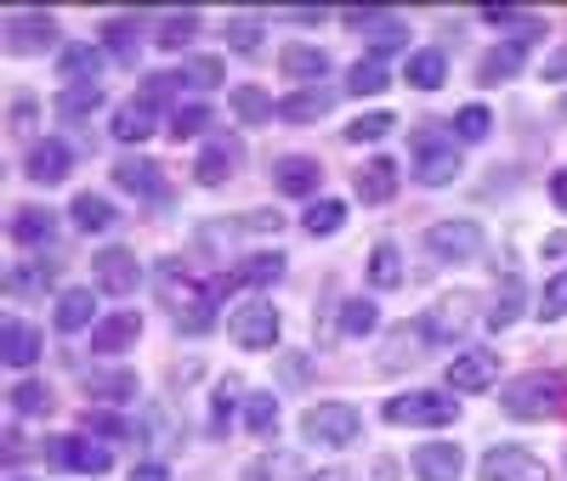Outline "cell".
I'll return each instance as SVG.
<instances>
[{
    "label": "cell",
    "instance_id": "cell-1",
    "mask_svg": "<svg viewBox=\"0 0 567 481\" xmlns=\"http://www.w3.org/2000/svg\"><path fill=\"white\" fill-rule=\"evenodd\" d=\"M499 408L511 419H550L567 408V374L561 368H534L523 379H511L505 391H499Z\"/></svg>",
    "mask_w": 567,
    "mask_h": 481
},
{
    "label": "cell",
    "instance_id": "cell-2",
    "mask_svg": "<svg viewBox=\"0 0 567 481\" xmlns=\"http://www.w3.org/2000/svg\"><path fill=\"white\" fill-rule=\"evenodd\" d=\"M159 295H165V306L176 312V328H187V334H205V328L216 323V289L194 283L176 261L159 266Z\"/></svg>",
    "mask_w": 567,
    "mask_h": 481
},
{
    "label": "cell",
    "instance_id": "cell-3",
    "mask_svg": "<svg viewBox=\"0 0 567 481\" xmlns=\"http://www.w3.org/2000/svg\"><path fill=\"white\" fill-rule=\"evenodd\" d=\"M358 430H363V414L352 402H318L301 414V437L318 448H352Z\"/></svg>",
    "mask_w": 567,
    "mask_h": 481
},
{
    "label": "cell",
    "instance_id": "cell-4",
    "mask_svg": "<svg viewBox=\"0 0 567 481\" xmlns=\"http://www.w3.org/2000/svg\"><path fill=\"white\" fill-rule=\"evenodd\" d=\"M414 176L425 187H449L460 176V148H454V136L443 130H420L414 136Z\"/></svg>",
    "mask_w": 567,
    "mask_h": 481
},
{
    "label": "cell",
    "instance_id": "cell-5",
    "mask_svg": "<svg viewBox=\"0 0 567 481\" xmlns=\"http://www.w3.org/2000/svg\"><path fill=\"white\" fill-rule=\"evenodd\" d=\"M425 250H432L437 261H471V255H483V227L477 221H432L425 227Z\"/></svg>",
    "mask_w": 567,
    "mask_h": 481
},
{
    "label": "cell",
    "instance_id": "cell-6",
    "mask_svg": "<svg viewBox=\"0 0 567 481\" xmlns=\"http://www.w3.org/2000/svg\"><path fill=\"white\" fill-rule=\"evenodd\" d=\"M0 34H7L12 57H40L45 45H58V18L52 12H12L0 23Z\"/></svg>",
    "mask_w": 567,
    "mask_h": 481
},
{
    "label": "cell",
    "instance_id": "cell-7",
    "mask_svg": "<svg viewBox=\"0 0 567 481\" xmlns=\"http://www.w3.org/2000/svg\"><path fill=\"white\" fill-rule=\"evenodd\" d=\"M45 459L58 470H74V475H109L114 470V453L91 437H52L45 442Z\"/></svg>",
    "mask_w": 567,
    "mask_h": 481
},
{
    "label": "cell",
    "instance_id": "cell-8",
    "mask_svg": "<svg viewBox=\"0 0 567 481\" xmlns=\"http://www.w3.org/2000/svg\"><path fill=\"white\" fill-rule=\"evenodd\" d=\"M454 397L443 391H403L386 402V425H454Z\"/></svg>",
    "mask_w": 567,
    "mask_h": 481
},
{
    "label": "cell",
    "instance_id": "cell-9",
    "mask_svg": "<svg viewBox=\"0 0 567 481\" xmlns=\"http://www.w3.org/2000/svg\"><path fill=\"white\" fill-rule=\"evenodd\" d=\"M483 481H550V464L516 442H499L483 453Z\"/></svg>",
    "mask_w": 567,
    "mask_h": 481
},
{
    "label": "cell",
    "instance_id": "cell-10",
    "mask_svg": "<svg viewBox=\"0 0 567 481\" xmlns=\"http://www.w3.org/2000/svg\"><path fill=\"white\" fill-rule=\"evenodd\" d=\"M227 334H233L245 352H272V346H278V312H272L267 301H250V306H239V312L227 317Z\"/></svg>",
    "mask_w": 567,
    "mask_h": 481
},
{
    "label": "cell",
    "instance_id": "cell-11",
    "mask_svg": "<svg viewBox=\"0 0 567 481\" xmlns=\"http://www.w3.org/2000/svg\"><path fill=\"white\" fill-rule=\"evenodd\" d=\"M347 29L369 34V57H392V52L409 45V23L386 18V12H347Z\"/></svg>",
    "mask_w": 567,
    "mask_h": 481
},
{
    "label": "cell",
    "instance_id": "cell-12",
    "mask_svg": "<svg viewBox=\"0 0 567 481\" xmlns=\"http://www.w3.org/2000/svg\"><path fill=\"white\" fill-rule=\"evenodd\" d=\"M471 312H477V301L471 295H443L432 312L420 317V328H425V341H437V346H449V341H460V334L471 328Z\"/></svg>",
    "mask_w": 567,
    "mask_h": 481
},
{
    "label": "cell",
    "instance_id": "cell-13",
    "mask_svg": "<svg viewBox=\"0 0 567 481\" xmlns=\"http://www.w3.org/2000/svg\"><path fill=\"white\" fill-rule=\"evenodd\" d=\"M114 181L131 192V199H142V205H165V199H171L165 170H159L154 159H120V165H114Z\"/></svg>",
    "mask_w": 567,
    "mask_h": 481
},
{
    "label": "cell",
    "instance_id": "cell-14",
    "mask_svg": "<svg viewBox=\"0 0 567 481\" xmlns=\"http://www.w3.org/2000/svg\"><path fill=\"white\" fill-rule=\"evenodd\" d=\"M499 379V357L494 352H454V363H449V385L454 391H488V385Z\"/></svg>",
    "mask_w": 567,
    "mask_h": 481
},
{
    "label": "cell",
    "instance_id": "cell-15",
    "mask_svg": "<svg viewBox=\"0 0 567 481\" xmlns=\"http://www.w3.org/2000/svg\"><path fill=\"white\" fill-rule=\"evenodd\" d=\"M91 272H97V289L103 295H131V289L142 283V266L131 250H103L97 261H91Z\"/></svg>",
    "mask_w": 567,
    "mask_h": 481
},
{
    "label": "cell",
    "instance_id": "cell-16",
    "mask_svg": "<svg viewBox=\"0 0 567 481\" xmlns=\"http://www.w3.org/2000/svg\"><path fill=\"white\" fill-rule=\"evenodd\" d=\"M239 159H245V148H239L233 136H210L205 154H199V165H194V176H199L205 187H221L233 170H239Z\"/></svg>",
    "mask_w": 567,
    "mask_h": 481
},
{
    "label": "cell",
    "instance_id": "cell-17",
    "mask_svg": "<svg viewBox=\"0 0 567 481\" xmlns=\"http://www.w3.org/2000/svg\"><path fill=\"white\" fill-rule=\"evenodd\" d=\"M460 470H465V453H460L454 442H425V448H414V475H420V481H460Z\"/></svg>",
    "mask_w": 567,
    "mask_h": 481
},
{
    "label": "cell",
    "instance_id": "cell-18",
    "mask_svg": "<svg viewBox=\"0 0 567 481\" xmlns=\"http://www.w3.org/2000/svg\"><path fill=\"white\" fill-rule=\"evenodd\" d=\"M272 181H278V192H290V199H312L318 181H323V170H318V159L290 154V159H278V165H272Z\"/></svg>",
    "mask_w": 567,
    "mask_h": 481
},
{
    "label": "cell",
    "instance_id": "cell-19",
    "mask_svg": "<svg viewBox=\"0 0 567 481\" xmlns=\"http://www.w3.org/2000/svg\"><path fill=\"white\" fill-rule=\"evenodd\" d=\"M136 334H142V317H136V312H114V317H103L97 328H91V352L114 357V352L136 346Z\"/></svg>",
    "mask_w": 567,
    "mask_h": 481
},
{
    "label": "cell",
    "instance_id": "cell-20",
    "mask_svg": "<svg viewBox=\"0 0 567 481\" xmlns=\"http://www.w3.org/2000/svg\"><path fill=\"white\" fill-rule=\"evenodd\" d=\"M329 108H336V91L307 85V91H296V96H284V103H278V119H290V125H312V119H323Z\"/></svg>",
    "mask_w": 567,
    "mask_h": 481
},
{
    "label": "cell",
    "instance_id": "cell-21",
    "mask_svg": "<svg viewBox=\"0 0 567 481\" xmlns=\"http://www.w3.org/2000/svg\"><path fill=\"white\" fill-rule=\"evenodd\" d=\"M58 328L63 334H80V328H97V295H91V289H63L58 295Z\"/></svg>",
    "mask_w": 567,
    "mask_h": 481
},
{
    "label": "cell",
    "instance_id": "cell-22",
    "mask_svg": "<svg viewBox=\"0 0 567 481\" xmlns=\"http://www.w3.org/2000/svg\"><path fill=\"white\" fill-rule=\"evenodd\" d=\"M358 199L363 205H392L398 199V165L392 159H369L358 170Z\"/></svg>",
    "mask_w": 567,
    "mask_h": 481
},
{
    "label": "cell",
    "instance_id": "cell-23",
    "mask_svg": "<svg viewBox=\"0 0 567 481\" xmlns=\"http://www.w3.org/2000/svg\"><path fill=\"white\" fill-rule=\"evenodd\" d=\"M23 170H29V181H45V187H52V181L69 176V148H63V142H34L29 159H23Z\"/></svg>",
    "mask_w": 567,
    "mask_h": 481
},
{
    "label": "cell",
    "instance_id": "cell-24",
    "mask_svg": "<svg viewBox=\"0 0 567 481\" xmlns=\"http://www.w3.org/2000/svg\"><path fill=\"white\" fill-rule=\"evenodd\" d=\"M58 69H63L69 85H91V80H97V69H103V52L91 40H74V45H63V52H58Z\"/></svg>",
    "mask_w": 567,
    "mask_h": 481
},
{
    "label": "cell",
    "instance_id": "cell-25",
    "mask_svg": "<svg viewBox=\"0 0 567 481\" xmlns=\"http://www.w3.org/2000/svg\"><path fill=\"white\" fill-rule=\"evenodd\" d=\"M278 69L290 74V80H312V85H318V80L329 74V52H323V45H284Z\"/></svg>",
    "mask_w": 567,
    "mask_h": 481
},
{
    "label": "cell",
    "instance_id": "cell-26",
    "mask_svg": "<svg viewBox=\"0 0 567 481\" xmlns=\"http://www.w3.org/2000/svg\"><path fill=\"white\" fill-rule=\"evenodd\" d=\"M523 63H528V40H505V45H494V52L483 57L477 80H483V85H499V80H511Z\"/></svg>",
    "mask_w": 567,
    "mask_h": 481
},
{
    "label": "cell",
    "instance_id": "cell-27",
    "mask_svg": "<svg viewBox=\"0 0 567 481\" xmlns=\"http://www.w3.org/2000/svg\"><path fill=\"white\" fill-rule=\"evenodd\" d=\"M0 352H7L12 368H29L40 357V334L23 323V317H7V328H0Z\"/></svg>",
    "mask_w": 567,
    "mask_h": 481
},
{
    "label": "cell",
    "instance_id": "cell-28",
    "mask_svg": "<svg viewBox=\"0 0 567 481\" xmlns=\"http://www.w3.org/2000/svg\"><path fill=\"white\" fill-rule=\"evenodd\" d=\"M85 391L103 397V402H131L136 397V374L131 368H91L85 374Z\"/></svg>",
    "mask_w": 567,
    "mask_h": 481
},
{
    "label": "cell",
    "instance_id": "cell-29",
    "mask_svg": "<svg viewBox=\"0 0 567 481\" xmlns=\"http://www.w3.org/2000/svg\"><path fill=\"white\" fill-rule=\"evenodd\" d=\"M52 232H58V216L40 210V205H23L12 216V238H18V244H52Z\"/></svg>",
    "mask_w": 567,
    "mask_h": 481
},
{
    "label": "cell",
    "instance_id": "cell-30",
    "mask_svg": "<svg viewBox=\"0 0 567 481\" xmlns=\"http://www.w3.org/2000/svg\"><path fill=\"white\" fill-rule=\"evenodd\" d=\"M443 74H449V57L437 52V45L414 52V57H409V69H403V80H409L414 91H437V85H443Z\"/></svg>",
    "mask_w": 567,
    "mask_h": 481
},
{
    "label": "cell",
    "instance_id": "cell-31",
    "mask_svg": "<svg viewBox=\"0 0 567 481\" xmlns=\"http://www.w3.org/2000/svg\"><path fill=\"white\" fill-rule=\"evenodd\" d=\"M69 216H74L80 232H109L114 227V205L103 199V192H80V199L69 205Z\"/></svg>",
    "mask_w": 567,
    "mask_h": 481
},
{
    "label": "cell",
    "instance_id": "cell-32",
    "mask_svg": "<svg viewBox=\"0 0 567 481\" xmlns=\"http://www.w3.org/2000/svg\"><path fill=\"white\" fill-rule=\"evenodd\" d=\"M227 103H233V114H239L245 125H261V119H272V114H278V103H272V96H267L261 85H239V91L227 96Z\"/></svg>",
    "mask_w": 567,
    "mask_h": 481
},
{
    "label": "cell",
    "instance_id": "cell-33",
    "mask_svg": "<svg viewBox=\"0 0 567 481\" xmlns=\"http://www.w3.org/2000/svg\"><path fill=\"white\" fill-rule=\"evenodd\" d=\"M516 317H523V278L511 272V278H505V283L494 289V306H488V323H494V328H511Z\"/></svg>",
    "mask_w": 567,
    "mask_h": 481
},
{
    "label": "cell",
    "instance_id": "cell-34",
    "mask_svg": "<svg viewBox=\"0 0 567 481\" xmlns=\"http://www.w3.org/2000/svg\"><path fill=\"white\" fill-rule=\"evenodd\" d=\"M97 108H103L97 80H91V85H63V96H58V114H63V119H91Z\"/></svg>",
    "mask_w": 567,
    "mask_h": 481
},
{
    "label": "cell",
    "instance_id": "cell-35",
    "mask_svg": "<svg viewBox=\"0 0 567 481\" xmlns=\"http://www.w3.org/2000/svg\"><path fill=\"white\" fill-rule=\"evenodd\" d=\"M114 136H120V142H148V136H154V108H148V103H125V108L114 114Z\"/></svg>",
    "mask_w": 567,
    "mask_h": 481
},
{
    "label": "cell",
    "instance_id": "cell-36",
    "mask_svg": "<svg viewBox=\"0 0 567 481\" xmlns=\"http://www.w3.org/2000/svg\"><path fill=\"white\" fill-rule=\"evenodd\" d=\"M284 278V255L272 250V255H250L239 272H227V283H250V289H267V283H278Z\"/></svg>",
    "mask_w": 567,
    "mask_h": 481
},
{
    "label": "cell",
    "instance_id": "cell-37",
    "mask_svg": "<svg viewBox=\"0 0 567 481\" xmlns=\"http://www.w3.org/2000/svg\"><path fill=\"white\" fill-rule=\"evenodd\" d=\"M369 283H374V289H398V283H403V255H398V244H374V255H369Z\"/></svg>",
    "mask_w": 567,
    "mask_h": 481
},
{
    "label": "cell",
    "instance_id": "cell-38",
    "mask_svg": "<svg viewBox=\"0 0 567 481\" xmlns=\"http://www.w3.org/2000/svg\"><path fill=\"white\" fill-rule=\"evenodd\" d=\"M136 34H142L136 18H114V23L103 29V45H109L114 63H131V57H136Z\"/></svg>",
    "mask_w": 567,
    "mask_h": 481
},
{
    "label": "cell",
    "instance_id": "cell-39",
    "mask_svg": "<svg viewBox=\"0 0 567 481\" xmlns=\"http://www.w3.org/2000/svg\"><path fill=\"white\" fill-rule=\"evenodd\" d=\"M420 346H432L420 323H414V328H398L392 341H386V363H381V368H403V363H414V357H420Z\"/></svg>",
    "mask_w": 567,
    "mask_h": 481
},
{
    "label": "cell",
    "instance_id": "cell-40",
    "mask_svg": "<svg viewBox=\"0 0 567 481\" xmlns=\"http://www.w3.org/2000/svg\"><path fill=\"white\" fill-rule=\"evenodd\" d=\"M381 85H386V63H381V57H358V63L347 69V91H352V96H374Z\"/></svg>",
    "mask_w": 567,
    "mask_h": 481
},
{
    "label": "cell",
    "instance_id": "cell-41",
    "mask_svg": "<svg viewBox=\"0 0 567 481\" xmlns=\"http://www.w3.org/2000/svg\"><path fill=\"white\" fill-rule=\"evenodd\" d=\"M245 425L256 430V437H272L278 430V397H267V391L245 397Z\"/></svg>",
    "mask_w": 567,
    "mask_h": 481
},
{
    "label": "cell",
    "instance_id": "cell-42",
    "mask_svg": "<svg viewBox=\"0 0 567 481\" xmlns=\"http://www.w3.org/2000/svg\"><path fill=\"white\" fill-rule=\"evenodd\" d=\"M227 45L239 57H256L261 52V18H227Z\"/></svg>",
    "mask_w": 567,
    "mask_h": 481
},
{
    "label": "cell",
    "instance_id": "cell-43",
    "mask_svg": "<svg viewBox=\"0 0 567 481\" xmlns=\"http://www.w3.org/2000/svg\"><path fill=\"white\" fill-rule=\"evenodd\" d=\"M341 221H347V205H336V199H318V205L307 210V232H312V238L341 232Z\"/></svg>",
    "mask_w": 567,
    "mask_h": 481
},
{
    "label": "cell",
    "instance_id": "cell-44",
    "mask_svg": "<svg viewBox=\"0 0 567 481\" xmlns=\"http://www.w3.org/2000/svg\"><path fill=\"white\" fill-rule=\"evenodd\" d=\"M194 34H199V12H182V18H165L159 23V45H165V52H182Z\"/></svg>",
    "mask_w": 567,
    "mask_h": 481
},
{
    "label": "cell",
    "instance_id": "cell-45",
    "mask_svg": "<svg viewBox=\"0 0 567 481\" xmlns=\"http://www.w3.org/2000/svg\"><path fill=\"white\" fill-rule=\"evenodd\" d=\"M12 408L29 419V414H45V408H52V391H45V385L40 379H23V385H12Z\"/></svg>",
    "mask_w": 567,
    "mask_h": 481
},
{
    "label": "cell",
    "instance_id": "cell-46",
    "mask_svg": "<svg viewBox=\"0 0 567 481\" xmlns=\"http://www.w3.org/2000/svg\"><path fill=\"white\" fill-rule=\"evenodd\" d=\"M374 323H381V312H374L369 301H347L341 306V334H352V341L358 334H374Z\"/></svg>",
    "mask_w": 567,
    "mask_h": 481
},
{
    "label": "cell",
    "instance_id": "cell-47",
    "mask_svg": "<svg viewBox=\"0 0 567 481\" xmlns=\"http://www.w3.org/2000/svg\"><path fill=\"white\" fill-rule=\"evenodd\" d=\"M488 130H494V114H488V108H477V103L460 108V119H454V136H460V142H483Z\"/></svg>",
    "mask_w": 567,
    "mask_h": 481
},
{
    "label": "cell",
    "instance_id": "cell-48",
    "mask_svg": "<svg viewBox=\"0 0 567 481\" xmlns=\"http://www.w3.org/2000/svg\"><path fill=\"white\" fill-rule=\"evenodd\" d=\"M392 114H363V119H352L347 125V142H358V148H363V142H381V136H392Z\"/></svg>",
    "mask_w": 567,
    "mask_h": 481
},
{
    "label": "cell",
    "instance_id": "cell-49",
    "mask_svg": "<svg viewBox=\"0 0 567 481\" xmlns=\"http://www.w3.org/2000/svg\"><path fill=\"white\" fill-rule=\"evenodd\" d=\"M205 125H210V114H205L199 103H187V108H176V114H171V136H176V142H182V136H199Z\"/></svg>",
    "mask_w": 567,
    "mask_h": 481
},
{
    "label": "cell",
    "instance_id": "cell-50",
    "mask_svg": "<svg viewBox=\"0 0 567 481\" xmlns=\"http://www.w3.org/2000/svg\"><path fill=\"white\" fill-rule=\"evenodd\" d=\"M539 317H567V272H556L539 295Z\"/></svg>",
    "mask_w": 567,
    "mask_h": 481
},
{
    "label": "cell",
    "instance_id": "cell-51",
    "mask_svg": "<svg viewBox=\"0 0 567 481\" xmlns=\"http://www.w3.org/2000/svg\"><path fill=\"white\" fill-rule=\"evenodd\" d=\"M182 80H194V85H216V80H221V63H216V57H194V63L182 69Z\"/></svg>",
    "mask_w": 567,
    "mask_h": 481
},
{
    "label": "cell",
    "instance_id": "cell-52",
    "mask_svg": "<svg viewBox=\"0 0 567 481\" xmlns=\"http://www.w3.org/2000/svg\"><path fill=\"white\" fill-rule=\"evenodd\" d=\"M45 278H52V266H18V272H12V295H23V289H40Z\"/></svg>",
    "mask_w": 567,
    "mask_h": 481
},
{
    "label": "cell",
    "instance_id": "cell-53",
    "mask_svg": "<svg viewBox=\"0 0 567 481\" xmlns=\"http://www.w3.org/2000/svg\"><path fill=\"white\" fill-rule=\"evenodd\" d=\"M233 397H239V385H233V379H227V385H221V391H216V430H221V425L233 419Z\"/></svg>",
    "mask_w": 567,
    "mask_h": 481
},
{
    "label": "cell",
    "instance_id": "cell-54",
    "mask_svg": "<svg viewBox=\"0 0 567 481\" xmlns=\"http://www.w3.org/2000/svg\"><path fill=\"white\" fill-rule=\"evenodd\" d=\"M290 470V459H261V464H250V481H267V475H284Z\"/></svg>",
    "mask_w": 567,
    "mask_h": 481
},
{
    "label": "cell",
    "instance_id": "cell-55",
    "mask_svg": "<svg viewBox=\"0 0 567 481\" xmlns=\"http://www.w3.org/2000/svg\"><path fill=\"white\" fill-rule=\"evenodd\" d=\"M29 119H34V103H29V96H18V108H12V130L23 136V130H29Z\"/></svg>",
    "mask_w": 567,
    "mask_h": 481
},
{
    "label": "cell",
    "instance_id": "cell-56",
    "mask_svg": "<svg viewBox=\"0 0 567 481\" xmlns=\"http://www.w3.org/2000/svg\"><path fill=\"white\" fill-rule=\"evenodd\" d=\"M131 481H171V470H165V464H136Z\"/></svg>",
    "mask_w": 567,
    "mask_h": 481
},
{
    "label": "cell",
    "instance_id": "cell-57",
    "mask_svg": "<svg viewBox=\"0 0 567 481\" xmlns=\"http://www.w3.org/2000/svg\"><path fill=\"white\" fill-rule=\"evenodd\" d=\"M550 199L567 210V170H556V176H550Z\"/></svg>",
    "mask_w": 567,
    "mask_h": 481
},
{
    "label": "cell",
    "instance_id": "cell-58",
    "mask_svg": "<svg viewBox=\"0 0 567 481\" xmlns=\"http://www.w3.org/2000/svg\"><path fill=\"white\" fill-rule=\"evenodd\" d=\"M545 255H567V232H556V238H545Z\"/></svg>",
    "mask_w": 567,
    "mask_h": 481
},
{
    "label": "cell",
    "instance_id": "cell-59",
    "mask_svg": "<svg viewBox=\"0 0 567 481\" xmlns=\"http://www.w3.org/2000/svg\"><path fill=\"white\" fill-rule=\"evenodd\" d=\"M545 74H550V80H561V74H567V52H561V57H550V63H545Z\"/></svg>",
    "mask_w": 567,
    "mask_h": 481
},
{
    "label": "cell",
    "instance_id": "cell-60",
    "mask_svg": "<svg viewBox=\"0 0 567 481\" xmlns=\"http://www.w3.org/2000/svg\"><path fill=\"white\" fill-rule=\"evenodd\" d=\"M301 481H347V470H318V475H301Z\"/></svg>",
    "mask_w": 567,
    "mask_h": 481
}]
</instances>
